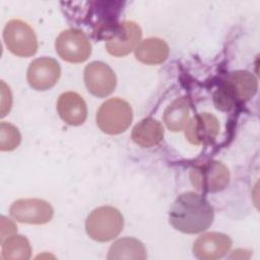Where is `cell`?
I'll return each instance as SVG.
<instances>
[{
    "mask_svg": "<svg viewBox=\"0 0 260 260\" xmlns=\"http://www.w3.org/2000/svg\"><path fill=\"white\" fill-rule=\"evenodd\" d=\"M213 208L200 194L186 192L177 197L170 209V222L185 234L207 230L213 221Z\"/></svg>",
    "mask_w": 260,
    "mask_h": 260,
    "instance_id": "1",
    "label": "cell"
},
{
    "mask_svg": "<svg viewBox=\"0 0 260 260\" xmlns=\"http://www.w3.org/2000/svg\"><path fill=\"white\" fill-rule=\"evenodd\" d=\"M257 79L248 71H235L222 80L216 89L213 101L220 111H230L236 105L248 101L257 91Z\"/></svg>",
    "mask_w": 260,
    "mask_h": 260,
    "instance_id": "2",
    "label": "cell"
},
{
    "mask_svg": "<svg viewBox=\"0 0 260 260\" xmlns=\"http://www.w3.org/2000/svg\"><path fill=\"white\" fill-rule=\"evenodd\" d=\"M123 216L113 206H101L90 212L85 221L87 235L98 242L116 238L123 229Z\"/></svg>",
    "mask_w": 260,
    "mask_h": 260,
    "instance_id": "3",
    "label": "cell"
},
{
    "mask_svg": "<svg viewBox=\"0 0 260 260\" xmlns=\"http://www.w3.org/2000/svg\"><path fill=\"white\" fill-rule=\"evenodd\" d=\"M133 113L130 105L119 98L106 101L96 113V124L107 134L124 132L131 124Z\"/></svg>",
    "mask_w": 260,
    "mask_h": 260,
    "instance_id": "4",
    "label": "cell"
},
{
    "mask_svg": "<svg viewBox=\"0 0 260 260\" xmlns=\"http://www.w3.org/2000/svg\"><path fill=\"white\" fill-rule=\"evenodd\" d=\"M3 39L8 50L19 57H30L38 50V41L34 29L20 19L7 22L3 30Z\"/></svg>",
    "mask_w": 260,
    "mask_h": 260,
    "instance_id": "5",
    "label": "cell"
},
{
    "mask_svg": "<svg viewBox=\"0 0 260 260\" xmlns=\"http://www.w3.org/2000/svg\"><path fill=\"white\" fill-rule=\"evenodd\" d=\"M190 180L195 189L201 192H218L228 186L230 172L220 161L210 160L193 168Z\"/></svg>",
    "mask_w": 260,
    "mask_h": 260,
    "instance_id": "6",
    "label": "cell"
},
{
    "mask_svg": "<svg viewBox=\"0 0 260 260\" xmlns=\"http://www.w3.org/2000/svg\"><path fill=\"white\" fill-rule=\"evenodd\" d=\"M58 55L70 63L84 62L91 53V45L79 29L69 28L62 31L55 43Z\"/></svg>",
    "mask_w": 260,
    "mask_h": 260,
    "instance_id": "7",
    "label": "cell"
},
{
    "mask_svg": "<svg viewBox=\"0 0 260 260\" xmlns=\"http://www.w3.org/2000/svg\"><path fill=\"white\" fill-rule=\"evenodd\" d=\"M11 216L19 222L44 224L49 222L54 214L51 204L43 199H18L10 206Z\"/></svg>",
    "mask_w": 260,
    "mask_h": 260,
    "instance_id": "8",
    "label": "cell"
},
{
    "mask_svg": "<svg viewBox=\"0 0 260 260\" xmlns=\"http://www.w3.org/2000/svg\"><path fill=\"white\" fill-rule=\"evenodd\" d=\"M141 39V28L134 21L117 24L107 39L106 48L113 56H125L133 51Z\"/></svg>",
    "mask_w": 260,
    "mask_h": 260,
    "instance_id": "9",
    "label": "cell"
},
{
    "mask_svg": "<svg viewBox=\"0 0 260 260\" xmlns=\"http://www.w3.org/2000/svg\"><path fill=\"white\" fill-rule=\"evenodd\" d=\"M84 83L90 93L105 98L116 87L114 71L103 62H91L84 69Z\"/></svg>",
    "mask_w": 260,
    "mask_h": 260,
    "instance_id": "10",
    "label": "cell"
},
{
    "mask_svg": "<svg viewBox=\"0 0 260 260\" xmlns=\"http://www.w3.org/2000/svg\"><path fill=\"white\" fill-rule=\"evenodd\" d=\"M60 73V66L55 59L43 57L30 63L27 69V81L36 90H47L57 83Z\"/></svg>",
    "mask_w": 260,
    "mask_h": 260,
    "instance_id": "11",
    "label": "cell"
},
{
    "mask_svg": "<svg viewBox=\"0 0 260 260\" xmlns=\"http://www.w3.org/2000/svg\"><path fill=\"white\" fill-rule=\"evenodd\" d=\"M219 131V123L215 116L201 113L189 120L185 126V136L192 144H202L213 140Z\"/></svg>",
    "mask_w": 260,
    "mask_h": 260,
    "instance_id": "12",
    "label": "cell"
},
{
    "mask_svg": "<svg viewBox=\"0 0 260 260\" xmlns=\"http://www.w3.org/2000/svg\"><path fill=\"white\" fill-rule=\"evenodd\" d=\"M231 239L220 233H206L193 245V253L198 259L214 260L223 257L231 249Z\"/></svg>",
    "mask_w": 260,
    "mask_h": 260,
    "instance_id": "13",
    "label": "cell"
},
{
    "mask_svg": "<svg viewBox=\"0 0 260 260\" xmlns=\"http://www.w3.org/2000/svg\"><path fill=\"white\" fill-rule=\"evenodd\" d=\"M57 110L61 119L72 126L82 124L87 116V108L84 100L73 91L64 92L59 96Z\"/></svg>",
    "mask_w": 260,
    "mask_h": 260,
    "instance_id": "14",
    "label": "cell"
},
{
    "mask_svg": "<svg viewBox=\"0 0 260 260\" xmlns=\"http://www.w3.org/2000/svg\"><path fill=\"white\" fill-rule=\"evenodd\" d=\"M131 137L141 147H151L162 140L164 128L156 120L145 118L134 126Z\"/></svg>",
    "mask_w": 260,
    "mask_h": 260,
    "instance_id": "15",
    "label": "cell"
},
{
    "mask_svg": "<svg viewBox=\"0 0 260 260\" xmlns=\"http://www.w3.org/2000/svg\"><path fill=\"white\" fill-rule=\"evenodd\" d=\"M169 56V46L158 38H149L141 42L135 49V57L138 61L155 65L162 63Z\"/></svg>",
    "mask_w": 260,
    "mask_h": 260,
    "instance_id": "16",
    "label": "cell"
},
{
    "mask_svg": "<svg viewBox=\"0 0 260 260\" xmlns=\"http://www.w3.org/2000/svg\"><path fill=\"white\" fill-rule=\"evenodd\" d=\"M146 258V250L144 245L133 238H123L116 241L109 250L108 259H133L144 260Z\"/></svg>",
    "mask_w": 260,
    "mask_h": 260,
    "instance_id": "17",
    "label": "cell"
},
{
    "mask_svg": "<svg viewBox=\"0 0 260 260\" xmlns=\"http://www.w3.org/2000/svg\"><path fill=\"white\" fill-rule=\"evenodd\" d=\"M190 102L186 98L175 100L165 111L164 120L167 127L174 132L182 130L189 121Z\"/></svg>",
    "mask_w": 260,
    "mask_h": 260,
    "instance_id": "18",
    "label": "cell"
},
{
    "mask_svg": "<svg viewBox=\"0 0 260 260\" xmlns=\"http://www.w3.org/2000/svg\"><path fill=\"white\" fill-rule=\"evenodd\" d=\"M31 254L28 240L23 236H11L2 243V259L27 260Z\"/></svg>",
    "mask_w": 260,
    "mask_h": 260,
    "instance_id": "19",
    "label": "cell"
},
{
    "mask_svg": "<svg viewBox=\"0 0 260 260\" xmlns=\"http://www.w3.org/2000/svg\"><path fill=\"white\" fill-rule=\"evenodd\" d=\"M21 136L18 129L12 124L0 123V149L2 151L13 150L20 143Z\"/></svg>",
    "mask_w": 260,
    "mask_h": 260,
    "instance_id": "20",
    "label": "cell"
},
{
    "mask_svg": "<svg viewBox=\"0 0 260 260\" xmlns=\"http://www.w3.org/2000/svg\"><path fill=\"white\" fill-rule=\"evenodd\" d=\"M15 232L16 228L14 223L5 216H1V243H3L7 238L11 237Z\"/></svg>",
    "mask_w": 260,
    "mask_h": 260,
    "instance_id": "21",
    "label": "cell"
}]
</instances>
